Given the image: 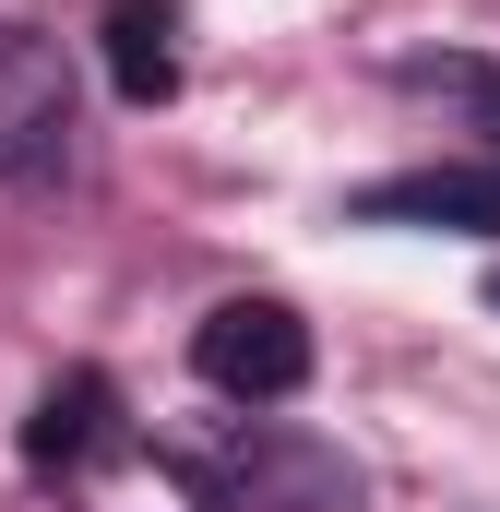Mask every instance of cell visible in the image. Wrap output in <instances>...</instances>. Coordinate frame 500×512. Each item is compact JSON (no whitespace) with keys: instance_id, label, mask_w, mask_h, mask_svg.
I'll use <instances>...</instances> for the list:
<instances>
[{"instance_id":"cell-1","label":"cell","mask_w":500,"mask_h":512,"mask_svg":"<svg viewBox=\"0 0 500 512\" xmlns=\"http://www.w3.org/2000/svg\"><path fill=\"white\" fill-rule=\"evenodd\" d=\"M155 465L191 489V512H370V477L346 441L298 417H227L215 441H155Z\"/></svg>"},{"instance_id":"cell-2","label":"cell","mask_w":500,"mask_h":512,"mask_svg":"<svg viewBox=\"0 0 500 512\" xmlns=\"http://www.w3.org/2000/svg\"><path fill=\"white\" fill-rule=\"evenodd\" d=\"M72 60L36 36V24H0V179L12 191H36V179H60L72 167Z\"/></svg>"},{"instance_id":"cell-3","label":"cell","mask_w":500,"mask_h":512,"mask_svg":"<svg viewBox=\"0 0 500 512\" xmlns=\"http://www.w3.org/2000/svg\"><path fill=\"white\" fill-rule=\"evenodd\" d=\"M191 370L227 393V405H286V393L310 382V322L286 298H227V310H203Z\"/></svg>"},{"instance_id":"cell-4","label":"cell","mask_w":500,"mask_h":512,"mask_svg":"<svg viewBox=\"0 0 500 512\" xmlns=\"http://www.w3.org/2000/svg\"><path fill=\"white\" fill-rule=\"evenodd\" d=\"M346 215L358 227H465V239H500V167H405V179H370Z\"/></svg>"},{"instance_id":"cell-5","label":"cell","mask_w":500,"mask_h":512,"mask_svg":"<svg viewBox=\"0 0 500 512\" xmlns=\"http://www.w3.org/2000/svg\"><path fill=\"white\" fill-rule=\"evenodd\" d=\"M108 453H120V393L96 382V370H72V382L36 393V417H24V465L36 477H84Z\"/></svg>"},{"instance_id":"cell-6","label":"cell","mask_w":500,"mask_h":512,"mask_svg":"<svg viewBox=\"0 0 500 512\" xmlns=\"http://www.w3.org/2000/svg\"><path fill=\"white\" fill-rule=\"evenodd\" d=\"M167 36H179V24H167L155 0H120V12H108V84H120L131 108H167V96H179V48H167Z\"/></svg>"},{"instance_id":"cell-7","label":"cell","mask_w":500,"mask_h":512,"mask_svg":"<svg viewBox=\"0 0 500 512\" xmlns=\"http://www.w3.org/2000/svg\"><path fill=\"white\" fill-rule=\"evenodd\" d=\"M405 84H429V96H465V108L489 120V143H500V72H489V60H405Z\"/></svg>"},{"instance_id":"cell-8","label":"cell","mask_w":500,"mask_h":512,"mask_svg":"<svg viewBox=\"0 0 500 512\" xmlns=\"http://www.w3.org/2000/svg\"><path fill=\"white\" fill-rule=\"evenodd\" d=\"M489 310H500V274H489Z\"/></svg>"}]
</instances>
